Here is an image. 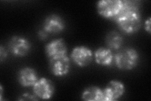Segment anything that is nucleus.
<instances>
[{"instance_id": "nucleus-14", "label": "nucleus", "mask_w": 151, "mask_h": 101, "mask_svg": "<svg viewBox=\"0 0 151 101\" xmlns=\"http://www.w3.org/2000/svg\"><path fill=\"white\" fill-rule=\"evenodd\" d=\"M105 43L107 47L111 51L119 50L124 44V38L119 32L111 31L106 35Z\"/></svg>"}, {"instance_id": "nucleus-10", "label": "nucleus", "mask_w": 151, "mask_h": 101, "mask_svg": "<svg viewBox=\"0 0 151 101\" xmlns=\"http://www.w3.org/2000/svg\"><path fill=\"white\" fill-rule=\"evenodd\" d=\"M65 27V24L63 18L56 14H52L45 18L42 28L49 34H58L62 32Z\"/></svg>"}, {"instance_id": "nucleus-7", "label": "nucleus", "mask_w": 151, "mask_h": 101, "mask_svg": "<svg viewBox=\"0 0 151 101\" xmlns=\"http://www.w3.org/2000/svg\"><path fill=\"white\" fill-rule=\"evenodd\" d=\"M104 100L114 101L120 99L125 93V85L119 80H111L103 90Z\"/></svg>"}, {"instance_id": "nucleus-1", "label": "nucleus", "mask_w": 151, "mask_h": 101, "mask_svg": "<svg viewBox=\"0 0 151 101\" xmlns=\"http://www.w3.org/2000/svg\"><path fill=\"white\" fill-rule=\"evenodd\" d=\"M140 3L138 1H123V7L115 22L120 29L127 34L137 32L141 27Z\"/></svg>"}, {"instance_id": "nucleus-18", "label": "nucleus", "mask_w": 151, "mask_h": 101, "mask_svg": "<svg viewBox=\"0 0 151 101\" xmlns=\"http://www.w3.org/2000/svg\"><path fill=\"white\" fill-rule=\"evenodd\" d=\"M150 25H151V19H150V17H149L145 22V30L146 31V32H147L149 34L151 32Z\"/></svg>"}, {"instance_id": "nucleus-11", "label": "nucleus", "mask_w": 151, "mask_h": 101, "mask_svg": "<svg viewBox=\"0 0 151 101\" xmlns=\"http://www.w3.org/2000/svg\"><path fill=\"white\" fill-rule=\"evenodd\" d=\"M39 79L37 71L31 67H25L18 71V81L23 87H33Z\"/></svg>"}, {"instance_id": "nucleus-4", "label": "nucleus", "mask_w": 151, "mask_h": 101, "mask_svg": "<svg viewBox=\"0 0 151 101\" xmlns=\"http://www.w3.org/2000/svg\"><path fill=\"white\" fill-rule=\"evenodd\" d=\"M31 43L27 38L15 36L11 38L8 43V49L16 57H25L31 49Z\"/></svg>"}, {"instance_id": "nucleus-2", "label": "nucleus", "mask_w": 151, "mask_h": 101, "mask_svg": "<svg viewBox=\"0 0 151 101\" xmlns=\"http://www.w3.org/2000/svg\"><path fill=\"white\" fill-rule=\"evenodd\" d=\"M140 60L138 51L134 48L127 47L114 54V62L119 69L132 70L137 66Z\"/></svg>"}, {"instance_id": "nucleus-13", "label": "nucleus", "mask_w": 151, "mask_h": 101, "mask_svg": "<svg viewBox=\"0 0 151 101\" xmlns=\"http://www.w3.org/2000/svg\"><path fill=\"white\" fill-rule=\"evenodd\" d=\"M81 99L84 101L104 100L103 91L98 86H89L83 92Z\"/></svg>"}, {"instance_id": "nucleus-19", "label": "nucleus", "mask_w": 151, "mask_h": 101, "mask_svg": "<svg viewBox=\"0 0 151 101\" xmlns=\"http://www.w3.org/2000/svg\"><path fill=\"white\" fill-rule=\"evenodd\" d=\"M0 100H2V97H3V88H2V86L1 85L0 86Z\"/></svg>"}, {"instance_id": "nucleus-9", "label": "nucleus", "mask_w": 151, "mask_h": 101, "mask_svg": "<svg viewBox=\"0 0 151 101\" xmlns=\"http://www.w3.org/2000/svg\"><path fill=\"white\" fill-rule=\"evenodd\" d=\"M45 51L49 60L67 55L68 47L63 39L50 41L45 46Z\"/></svg>"}, {"instance_id": "nucleus-5", "label": "nucleus", "mask_w": 151, "mask_h": 101, "mask_svg": "<svg viewBox=\"0 0 151 101\" xmlns=\"http://www.w3.org/2000/svg\"><path fill=\"white\" fill-rule=\"evenodd\" d=\"M55 87L50 79L42 77L33 86V94L39 99L49 100L53 97Z\"/></svg>"}, {"instance_id": "nucleus-17", "label": "nucleus", "mask_w": 151, "mask_h": 101, "mask_svg": "<svg viewBox=\"0 0 151 101\" xmlns=\"http://www.w3.org/2000/svg\"><path fill=\"white\" fill-rule=\"evenodd\" d=\"M49 37V33H47L43 28L39 30L38 32V37L41 41H45L47 39V38Z\"/></svg>"}, {"instance_id": "nucleus-8", "label": "nucleus", "mask_w": 151, "mask_h": 101, "mask_svg": "<svg viewBox=\"0 0 151 101\" xmlns=\"http://www.w3.org/2000/svg\"><path fill=\"white\" fill-rule=\"evenodd\" d=\"M70 62L66 55L49 60V68L52 74L56 76L67 75L70 70Z\"/></svg>"}, {"instance_id": "nucleus-15", "label": "nucleus", "mask_w": 151, "mask_h": 101, "mask_svg": "<svg viewBox=\"0 0 151 101\" xmlns=\"http://www.w3.org/2000/svg\"><path fill=\"white\" fill-rule=\"evenodd\" d=\"M19 100H39L36 96L33 94H30L28 93L23 94L21 95V97L18 99Z\"/></svg>"}, {"instance_id": "nucleus-6", "label": "nucleus", "mask_w": 151, "mask_h": 101, "mask_svg": "<svg viewBox=\"0 0 151 101\" xmlns=\"http://www.w3.org/2000/svg\"><path fill=\"white\" fill-rule=\"evenodd\" d=\"M70 58L76 65L83 68L91 63L93 58V53L91 49L86 46H76L72 50Z\"/></svg>"}, {"instance_id": "nucleus-3", "label": "nucleus", "mask_w": 151, "mask_h": 101, "mask_svg": "<svg viewBox=\"0 0 151 101\" xmlns=\"http://www.w3.org/2000/svg\"><path fill=\"white\" fill-rule=\"evenodd\" d=\"M123 7L121 0H101L96 4V9L99 15L102 17L115 20L119 15Z\"/></svg>"}, {"instance_id": "nucleus-12", "label": "nucleus", "mask_w": 151, "mask_h": 101, "mask_svg": "<svg viewBox=\"0 0 151 101\" xmlns=\"http://www.w3.org/2000/svg\"><path fill=\"white\" fill-rule=\"evenodd\" d=\"M96 63L105 66H110L114 62V54L108 47H99L94 54Z\"/></svg>"}, {"instance_id": "nucleus-16", "label": "nucleus", "mask_w": 151, "mask_h": 101, "mask_svg": "<svg viewBox=\"0 0 151 101\" xmlns=\"http://www.w3.org/2000/svg\"><path fill=\"white\" fill-rule=\"evenodd\" d=\"M8 55V51L5 47H4L3 46L1 45L0 46V61H1V62H3L6 60Z\"/></svg>"}]
</instances>
